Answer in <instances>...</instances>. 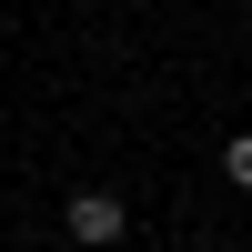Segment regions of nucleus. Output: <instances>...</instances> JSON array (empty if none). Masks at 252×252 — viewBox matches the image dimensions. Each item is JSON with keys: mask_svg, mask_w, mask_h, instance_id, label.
Segmentation results:
<instances>
[{"mask_svg": "<svg viewBox=\"0 0 252 252\" xmlns=\"http://www.w3.org/2000/svg\"><path fill=\"white\" fill-rule=\"evenodd\" d=\"M61 232H71L81 252H101V242H121V232H131V212H121L111 192H71V212H61Z\"/></svg>", "mask_w": 252, "mask_h": 252, "instance_id": "1", "label": "nucleus"}, {"mask_svg": "<svg viewBox=\"0 0 252 252\" xmlns=\"http://www.w3.org/2000/svg\"><path fill=\"white\" fill-rule=\"evenodd\" d=\"M222 182H232V192H252V131L222 141Z\"/></svg>", "mask_w": 252, "mask_h": 252, "instance_id": "2", "label": "nucleus"}]
</instances>
